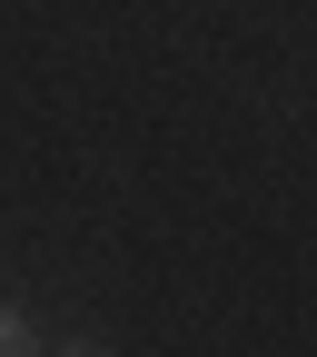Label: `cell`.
<instances>
[{"label": "cell", "instance_id": "1", "mask_svg": "<svg viewBox=\"0 0 317 357\" xmlns=\"http://www.w3.org/2000/svg\"><path fill=\"white\" fill-rule=\"evenodd\" d=\"M0 357H40V337H30V318H20L10 298H0Z\"/></svg>", "mask_w": 317, "mask_h": 357}, {"label": "cell", "instance_id": "2", "mask_svg": "<svg viewBox=\"0 0 317 357\" xmlns=\"http://www.w3.org/2000/svg\"><path fill=\"white\" fill-rule=\"evenodd\" d=\"M40 357H119L109 337H60V347H40Z\"/></svg>", "mask_w": 317, "mask_h": 357}]
</instances>
